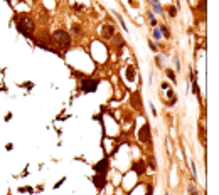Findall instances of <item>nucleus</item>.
Listing matches in <instances>:
<instances>
[{
	"label": "nucleus",
	"instance_id": "obj_1",
	"mask_svg": "<svg viewBox=\"0 0 219 195\" xmlns=\"http://www.w3.org/2000/svg\"><path fill=\"white\" fill-rule=\"evenodd\" d=\"M17 30L20 34H24L26 37H32L36 26H34V20L29 15H20V19L17 20Z\"/></svg>",
	"mask_w": 219,
	"mask_h": 195
},
{
	"label": "nucleus",
	"instance_id": "obj_2",
	"mask_svg": "<svg viewBox=\"0 0 219 195\" xmlns=\"http://www.w3.org/2000/svg\"><path fill=\"white\" fill-rule=\"evenodd\" d=\"M52 42L59 47V49H69L71 47V36L66 30H56L52 34Z\"/></svg>",
	"mask_w": 219,
	"mask_h": 195
},
{
	"label": "nucleus",
	"instance_id": "obj_3",
	"mask_svg": "<svg viewBox=\"0 0 219 195\" xmlns=\"http://www.w3.org/2000/svg\"><path fill=\"white\" fill-rule=\"evenodd\" d=\"M96 87H98V81L96 79H83L81 81V89H83V93H93V91H96Z\"/></svg>",
	"mask_w": 219,
	"mask_h": 195
},
{
	"label": "nucleus",
	"instance_id": "obj_4",
	"mask_svg": "<svg viewBox=\"0 0 219 195\" xmlns=\"http://www.w3.org/2000/svg\"><path fill=\"white\" fill-rule=\"evenodd\" d=\"M150 138H152L150 136V125L145 123L138 131V140L142 141V143H150Z\"/></svg>",
	"mask_w": 219,
	"mask_h": 195
},
{
	"label": "nucleus",
	"instance_id": "obj_5",
	"mask_svg": "<svg viewBox=\"0 0 219 195\" xmlns=\"http://www.w3.org/2000/svg\"><path fill=\"white\" fill-rule=\"evenodd\" d=\"M93 183H95V187L98 188V190H101V188L106 187V177L103 173H96L95 177H93Z\"/></svg>",
	"mask_w": 219,
	"mask_h": 195
},
{
	"label": "nucleus",
	"instance_id": "obj_6",
	"mask_svg": "<svg viewBox=\"0 0 219 195\" xmlns=\"http://www.w3.org/2000/svg\"><path fill=\"white\" fill-rule=\"evenodd\" d=\"M99 34H101L103 39H109V37L115 36V27L109 26V24H106V26H101V30H99Z\"/></svg>",
	"mask_w": 219,
	"mask_h": 195
},
{
	"label": "nucleus",
	"instance_id": "obj_7",
	"mask_svg": "<svg viewBox=\"0 0 219 195\" xmlns=\"http://www.w3.org/2000/svg\"><path fill=\"white\" fill-rule=\"evenodd\" d=\"M108 158H103V160H99L98 163L95 165V172L96 173H103V175H106V170H108Z\"/></svg>",
	"mask_w": 219,
	"mask_h": 195
},
{
	"label": "nucleus",
	"instance_id": "obj_8",
	"mask_svg": "<svg viewBox=\"0 0 219 195\" xmlns=\"http://www.w3.org/2000/svg\"><path fill=\"white\" fill-rule=\"evenodd\" d=\"M130 103H131V106H133L135 109H140V106H142V101H140V94H138V93H133V94H131Z\"/></svg>",
	"mask_w": 219,
	"mask_h": 195
},
{
	"label": "nucleus",
	"instance_id": "obj_9",
	"mask_svg": "<svg viewBox=\"0 0 219 195\" xmlns=\"http://www.w3.org/2000/svg\"><path fill=\"white\" fill-rule=\"evenodd\" d=\"M133 170H135L137 175H143V173H145V170H147L145 162H137L135 165H133Z\"/></svg>",
	"mask_w": 219,
	"mask_h": 195
},
{
	"label": "nucleus",
	"instance_id": "obj_10",
	"mask_svg": "<svg viewBox=\"0 0 219 195\" xmlns=\"http://www.w3.org/2000/svg\"><path fill=\"white\" fill-rule=\"evenodd\" d=\"M127 79L130 81V83L135 79V67H133V66H128L127 67Z\"/></svg>",
	"mask_w": 219,
	"mask_h": 195
},
{
	"label": "nucleus",
	"instance_id": "obj_11",
	"mask_svg": "<svg viewBox=\"0 0 219 195\" xmlns=\"http://www.w3.org/2000/svg\"><path fill=\"white\" fill-rule=\"evenodd\" d=\"M160 32H162V36H164V37H170V32H169L167 27H160Z\"/></svg>",
	"mask_w": 219,
	"mask_h": 195
},
{
	"label": "nucleus",
	"instance_id": "obj_12",
	"mask_svg": "<svg viewBox=\"0 0 219 195\" xmlns=\"http://www.w3.org/2000/svg\"><path fill=\"white\" fill-rule=\"evenodd\" d=\"M167 76L172 79V83H175V74H174V71H172V69H167Z\"/></svg>",
	"mask_w": 219,
	"mask_h": 195
},
{
	"label": "nucleus",
	"instance_id": "obj_13",
	"mask_svg": "<svg viewBox=\"0 0 219 195\" xmlns=\"http://www.w3.org/2000/svg\"><path fill=\"white\" fill-rule=\"evenodd\" d=\"M73 32L76 34V36H81V27L79 26H73Z\"/></svg>",
	"mask_w": 219,
	"mask_h": 195
},
{
	"label": "nucleus",
	"instance_id": "obj_14",
	"mask_svg": "<svg viewBox=\"0 0 219 195\" xmlns=\"http://www.w3.org/2000/svg\"><path fill=\"white\" fill-rule=\"evenodd\" d=\"M169 98H170V103L174 104V103H175V93H174V91H169Z\"/></svg>",
	"mask_w": 219,
	"mask_h": 195
},
{
	"label": "nucleus",
	"instance_id": "obj_15",
	"mask_svg": "<svg viewBox=\"0 0 219 195\" xmlns=\"http://www.w3.org/2000/svg\"><path fill=\"white\" fill-rule=\"evenodd\" d=\"M175 14H177L175 7H169V15H170V17H175Z\"/></svg>",
	"mask_w": 219,
	"mask_h": 195
},
{
	"label": "nucleus",
	"instance_id": "obj_16",
	"mask_svg": "<svg viewBox=\"0 0 219 195\" xmlns=\"http://www.w3.org/2000/svg\"><path fill=\"white\" fill-rule=\"evenodd\" d=\"M153 37H155V39H160V37H162V32H160V30H153Z\"/></svg>",
	"mask_w": 219,
	"mask_h": 195
},
{
	"label": "nucleus",
	"instance_id": "obj_17",
	"mask_svg": "<svg viewBox=\"0 0 219 195\" xmlns=\"http://www.w3.org/2000/svg\"><path fill=\"white\" fill-rule=\"evenodd\" d=\"M153 193V185H147V195H152Z\"/></svg>",
	"mask_w": 219,
	"mask_h": 195
},
{
	"label": "nucleus",
	"instance_id": "obj_18",
	"mask_svg": "<svg viewBox=\"0 0 219 195\" xmlns=\"http://www.w3.org/2000/svg\"><path fill=\"white\" fill-rule=\"evenodd\" d=\"M153 10L160 14V12H162V9H160V5H158V4H153Z\"/></svg>",
	"mask_w": 219,
	"mask_h": 195
},
{
	"label": "nucleus",
	"instance_id": "obj_19",
	"mask_svg": "<svg viewBox=\"0 0 219 195\" xmlns=\"http://www.w3.org/2000/svg\"><path fill=\"white\" fill-rule=\"evenodd\" d=\"M150 24H152V26H155V24H157V20H155V17H153L152 14H150Z\"/></svg>",
	"mask_w": 219,
	"mask_h": 195
},
{
	"label": "nucleus",
	"instance_id": "obj_20",
	"mask_svg": "<svg viewBox=\"0 0 219 195\" xmlns=\"http://www.w3.org/2000/svg\"><path fill=\"white\" fill-rule=\"evenodd\" d=\"M201 10L206 12V0H201Z\"/></svg>",
	"mask_w": 219,
	"mask_h": 195
},
{
	"label": "nucleus",
	"instance_id": "obj_21",
	"mask_svg": "<svg viewBox=\"0 0 219 195\" xmlns=\"http://www.w3.org/2000/svg\"><path fill=\"white\" fill-rule=\"evenodd\" d=\"M189 192H190V195H199V193H197V190H196L194 187H190V188H189Z\"/></svg>",
	"mask_w": 219,
	"mask_h": 195
},
{
	"label": "nucleus",
	"instance_id": "obj_22",
	"mask_svg": "<svg viewBox=\"0 0 219 195\" xmlns=\"http://www.w3.org/2000/svg\"><path fill=\"white\" fill-rule=\"evenodd\" d=\"M150 168L155 170V160H153V158H150Z\"/></svg>",
	"mask_w": 219,
	"mask_h": 195
},
{
	"label": "nucleus",
	"instance_id": "obj_23",
	"mask_svg": "<svg viewBox=\"0 0 219 195\" xmlns=\"http://www.w3.org/2000/svg\"><path fill=\"white\" fill-rule=\"evenodd\" d=\"M150 49H152V51H157V46H155L153 42H150Z\"/></svg>",
	"mask_w": 219,
	"mask_h": 195
},
{
	"label": "nucleus",
	"instance_id": "obj_24",
	"mask_svg": "<svg viewBox=\"0 0 219 195\" xmlns=\"http://www.w3.org/2000/svg\"><path fill=\"white\" fill-rule=\"evenodd\" d=\"M150 109H152V115H157V111H155V106L150 104Z\"/></svg>",
	"mask_w": 219,
	"mask_h": 195
}]
</instances>
